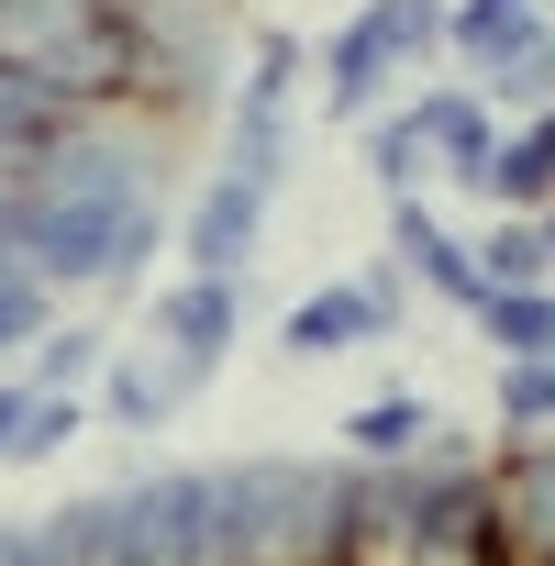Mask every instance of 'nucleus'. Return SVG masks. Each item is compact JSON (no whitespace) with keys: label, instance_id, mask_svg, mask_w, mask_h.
<instances>
[{"label":"nucleus","instance_id":"f257e3e1","mask_svg":"<svg viewBox=\"0 0 555 566\" xmlns=\"http://www.w3.org/2000/svg\"><path fill=\"white\" fill-rule=\"evenodd\" d=\"M134 12V56H145V123H200L233 90V34H222V0H123Z\"/></svg>","mask_w":555,"mask_h":566},{"label":"nucleus","instance_id":"f03ea898","mask_svg":"<svg viewBox=\"0 0 555 566\" xmlns=\"http://www.w3.org/2000/svg\"><path fill=\"white\" fill-rule=\"evenodd\" d=\"M255 266L244 277H178V290H145V345L156 356H178L200 389L233 367V345H244V323H255Z\"/></svg>","mask_w":555,"mask_h":566},{"label":"nucleus","instance_id":"7ed1b4c3","mask_svg":"<svg viewBox=\"0 0 555 566\" xmlns=\"http://www.w3.org/2000/svg\"><path fill=\"white\" fill-rule=\"evenodd\" d=\"M266 200L278 189H255V178H200L189 189V211H167V244L189 255V277H244L255 266V244H266Z\"/></svg>","mask_w":555,"mask_h":566},{"label":"nucleus","instance_id":"20e7f679","mask_svg":"<svg viewBox=\"0 0 555 566\" xmlns=\"http://www.w3.org/2000/svg\"><path fill=\"white\" fill-rule=\"evenodd\" d=\"M400 123L422 134L433 178H444L455 200H478V178H489V145H500V112H489L467 78H433V90H400Z\"/></svg>","mask_w":555,"mask_h":566},{"label":"nucleus","instance_id":"39448f33","mask_svg":"<svg viewBox=\"0 0 555 566\" xmlns=\"http://www.w3.org/2000/svg\"><path fill=\"white\" fill-rule=\"evenodd\" d=\"M189 400H200V378L156 345H112L101 378H90V422H112V433H167Z\"/></svg>","mask_w":555,"mask_h":566},{"label":"nucleus","instance_id":"423d86ee","mask_svg":"<svg viewBox=\"0 0 555 566\" xmlns=\"http://www.w3.org/2000/svg\"><path fill=\"white\" fill-rule=\"evenodd\" d=\"M489 522H500L511 566H544V555H555V433L489 455Z\"/></svg>","mask_w":555,"mask_h":566},{"label":"nucleus","instance_id":"0eeeda50","mask_svg":"<svg viewBox=\"0 0 555 566\" xmlns=\"http://www.w3.org/2000/svg\"><path fill=\"white\" fill-rule=\"evenodd\" d=\"M400 323H411L400 301H378V290H356V277H334V290H312V301H290V312H278V345H290L301 367H323V356L389 345Z\"/></svg>","mask_w":555,"mask_h":566},{"label":"nucleus","instance_id":"6e6552de","mask_svg":"<svg viewBox=\"0 0 555 566\" xmlns=\"http://www.w3.org/2000/svg\"><path fill=\"white\" fill-rule=\"evenodd\" d=\"M389 266L411 277V301L478 312V266H467V233H455L433 200H389Z\"/></svg>","mask_w":555,"mask_h":566},{"label":"nucleus","instance_id":"1a4fd4ad","mask_svg":"<svg viewBox=\"0 0 555 566\" xmlns=\"http://www.w3.org/2000/svg\"><path fill=\"white\" fill-rule=\"evenodd\" d=\"M312 78H323V112H334V123H378V112H389V101L411 90V78H400V67H389V56H378V45L356 34V12H345V23L323 34Z\"/></svg>","mask_w":555,"mask_h":566},{"label":"nucleus","instance_id":"9d476101","mask_svg":"<svg viewBox=\"0 0 555 566\" xmlns=\"http://www.w3.org/2000/svg\"><path fill=\"white\" fill-rule=\"evenodd\" d=\"M433 433H444V400H433V389H411V378H400V389H378V400H356V411H345V433H334V444H345V455H356V467H400V455H422V444H433Z\"/></svg>","mask_w":555,"mask_h":566},{"label":"nucleus","instance_id":"9b49d317","mask_svg":"<svg viewBox=\"0 0 555 566\" xmlns=\"http://www.w3.org/2000/svg\"><path fill=\"white\" fill-rule=\"evenodd\" d=\"M478 200H489V211H544V200H555V101H544V112H522V123H500Z\"/></svg>","mask_w":555,"mask_h":566},{"label":"nucleus","instance_id":"f8f14e48","mask_svg":"<svg viewBox=\"0 0 555 566\" xmlns=\"http://www.w3.org/2000/svg\"><path fill=\"white\" fill-rule=\"evenodd\" d=\"M544 23H555L544 0H444V56H455V78H478V67L522 56Z\"/></svg>","mask_w":555,"mask_h":566},{"label":"nucleus","instance_id":"ddd939ff","mask_svg":"<svg viewBox=\"0 0 555 566\" xmlns=\"http://www.w3.org/2000/svg\"><path fill=\"white\" fill-rule=\"evenodd\" d=\"M467 266H478V290H555L544 222H533V211H489V222L467 233Z\"/></svg>","mask_w":555,"mask_h":566},{"label":"nucleus","instance_id":"4468645a","mask_svg":"<svg viewBox=\"0 0 555 566\" xmlns=\"http://www.w3.org/2000/svg\"><path fill=\"white\" fill-rule=\"evenodd\" d=\"M489 422H500V444L555 433V356H500V378H489Z\"/></svg>","mask_w":555,"mask_h":566},{"label":"nucleus","instance_id":"2eb2a0df","mask_svg":"<svg viewBox=\"0 0 555 566\" xmlns=\"http://www.w3.org/2000/svg\"><path fill=\"white\" fill-rule=\"evenodd\" d=\"M356 34L411 78L422 56H444V0H356Z\"/></svg>","mask_w":555,"mask_h":566},{"label":"nucleus","instance_id":"dca6fc26","mask_svg":"<svg viewBox=\"0 0 555 566\" xmlns=\"http://www.w3.org/2000/svg\"><path fill=\"white\" fill-rule=\"evenodd\" d=\"M467 323L489 334V356H555V290H478Z\"/></svg>","mask_w":555,"mask_h":566},{"label":"nucleus","instance_id":"f3484780","mask_svg":"<svg viewBox=\"0 0 555 566\" xmlns=\"http://www.w3.org/2000/svg\"><path fill=\"white\" fill-rule=\"evenodd\" d=\"M101 356H112V334H101V323H45V334L23 345V378H34V389H67V400H78V389L101 378Z\"/></svg>","mask_w":555,"mask_h":566},{"label":"nucleus","instance_id":"a211bd4d","mask_svg":"<svg viewBox=\"0 0 555 566\" xmlns=\"http://www.w3.org/2000/svg\"><path fill=\"white\" fill-rule=\"evenodd\" d=\"M467 90H478V101H489L500 123H522V112H544V101H555V23H544V34L522 45V56H500V67H478Z\"/></svg>","mask_w":555,"mask_h":566},{"label":"nucleus","instance_id":"6ab92c4d","mask_svg":"<svg viewBox=\"0 0 555 566\" xmlns=\"http://www.w3.org/2000/svg\"><path fill=\"white\" fill-rule=\"evenodd\" d=\"M356 156H367V178H378V200H422V189H433V156H422V134H411L400 112H378Z\"/></svg>","mask_w":555,"mask_h":566},{"label":"nucleus","instance_id":"aec40b11","mask_svg":"<svg viewBox=\"0 0 555 566\" xmlns=\"http://www.w3.org/2000/svg\"><path fill=\"white\" fill-rule=\"evenodd\" d=\"M45 323H56V290H45L23 255H12V233H0V367H12V356H23Z\"/></svg>","mask_w":555,"mask_h":566},{"label":"nucleus","instance_id":"412c9836","mask_svg":"<svg viewBox=\"0 0 555 566\" xmlns=\"http://www.w3.org/2000/svg\"><path fill=\"white\" fill-rule=\"evenodd\" d=\"M90 433V400H67V389H34V411H23V433H12V455L0 467H45V455H67Z\"/></svg>","mask_w":555,"mask_h":566},{"label":"nucleus","instance_id":"4be33fe9","mask_svg":"<svg viewBox=\"0 0 555 566\" xmlns=\"http://www.w3.org/2000/svg\"><path fill=\"white\" fill-rule=\"evenodd\" d=\"M23 411H34V378H23V367H0V455H12V433H23Z\"/></svg>","mask_w":555,"mask_h":566},{"label":"nucleus","instance_id":"5701e85b","mask_svg":"<svg viewBox=\"0 0 555 566\" xmlns=\"http://www.w3.org/2000/svg\"><path fill=\"white\" fill-rule=\"evenodd\" d=\"M0 566H45V533L34 522H0Z\"/></svg>","mask_w":555,"mask_h":566},{"label":"nucleus","instance_id":"b1692460","mask_svg":"<svg viewBox=\"0 0 555 566\" xmlns=\"http://www.w3.org/2000/svg\"><path fill=\"white\" fill-rule=\"evenodd\" d=\"M533 222H544V266H555V200H544V211H533Z\"/></svg>","mask_w":555,"mask_h":566},{"label":"nucleus","instance_id":"393cba45","mask_svg":"<svg viewBox=\"0 0 555 566\" xmlns=\"http://www.w3.org/2000/svg\"><path fill=\"white\" fill-rule=\"evenodd\" d=\"M544 12H555V0H544Z\"/></svg>","mask_w":555,"mask_h":566}]
</instances>
